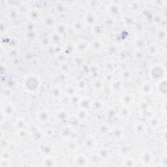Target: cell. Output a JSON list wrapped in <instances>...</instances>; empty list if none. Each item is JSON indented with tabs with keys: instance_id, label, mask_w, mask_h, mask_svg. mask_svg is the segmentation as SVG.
Returning a JSON list of instances; mask_svg holds the SVG:
<instances>
[{
	"instance_id": "6da1fadb",
	"label": "cell",
	"mask_w": 167,
	"mask_h": 167,
	"mask_svg": "<svg viewBox=\"0 0 167 167\" xmlns=\"http://www.w3.org/2000/svg\"><path fill=\"white\" fill-rule=\"evenodd\" d=\"M165 74V69L161 65H155L151 71V76L153 80H160L163 79V74Z\"/></svg>"
},
{
	"instance_id": "7a4b0ae2",
	"label": "cell",
	"mask_w": 167,
	"mask_h": 167,
	"mask_svg": "<svg viewBox=\"0 0 167 167\" xmlns=\"http://www.w3.org/2000/svg\"><path fill=\"white\" fill-rule=\"evenodd\" d=\"M108 12H109V15L111 16H115L117 15L120 14L122 12V6L120 4L116 2H112L108 6Z\"/></svg>"
},
{
	"instance_id": "3957f363",
	"label": "cell",
	"mask_w": 167,
	"mask_h": 167,
	"mask_svg": "<svg viewBox=\"0 0 167 167\" xmlns=\"http://www.w3.org/2000/svg\"><path fill=\"white\" fill-rule=\"evenodd\" d=\"M140 93L144 96H149L153 93V86L152 83L149 81H145L140 86Z\"/></svg>"
},
{
	"instance_id": "277c9868",
	"label": "cell",
	"mask_w": 167,
	"mask_h": 167,
	"mask_svg": "<svg viewBox=\"0 0 167 167\" xmlns=\"http://www.w3.org/2000/svg\"><path fill=\"white\" fill-rule=\"evenodd\" d=\"M84 24L90 27H95L97 22V16L93 12H88L84 20Z\"/></svg>"
},
{
	"instance_id": "5b68a950",
	"label": "cell",
	"mask_w": 167,
	"mask_h": 167,
	"mask_svg": "<svg viewBox=\"0 0 167 167\" xmlns=\"http://www.w3.org/2000/svg\"><path fill=\"white\" fill-rule=\"evenodd\" d=\"M134 131L139 135H143L147 131L146 124L142 121H137L134 125Z\"/></svg>"
},
{
	"instance_id": "8992f818",
	"label": "cell",
	"mask_w": 167,
	"mask_h": 167,
	"mask_svg": "<svg viewBox=\"0 0 167 167\" xmlns=\"http://www.w3.org/2000/svg\"><path fill=\"white\" fill-rule=\"evenodd\" d=\"M121 103L124 106H130L135 102V96L131 93H125L121 97Z\"/></svg>"
},
{
	"instance_id": "52a82bcc",
	"label": "cell",
	"mask_w": 167,
	"mask_h": 167,
	"mask_svg": "<svg viewBox=\"0 0 167 167\" xmlns=\"http://www.w3.org/2000/svg\"><path fill=\"white\" fill-rule=\"evenodd\" d=\"M89 48L90 43L86 40H81L78 41L76 46H75L76 50L78 52H79L80 54H84L85 52H86Z\"/></svg>"
},
{
	"instance_id": "ba28073f",
	"label": "cell",
	"mask_w": 167,
	"mask_h": 167,
	"mask_svg": "<svg viewBox=\"0 0 167 167\" xmlns=\"http://www.w3.org/2000/svg\"><path fill=\"white\" fill-rule=\"evenodd\" d=\"M89 162V158L84 154H78L74 158V163L76 166H86L88 163Z\"/></svg>"
},
{
	"instance_id": "9c48e42d",
	"label": "cell",
	"mask_w": 167,
	"mask_h": 167,
	"mask_svg": "<svg viewBox=\"0 0 167 167\" xmlns=\"http://www.w3.org/2000/svg\"><path fill=\"white\" fill-rule=\"evenodd\" d=\"M156 90L158 91L159 95L161 96H166V78H164L163 79L159 80L158 82V86L156 87Z\"/></svg>"
},
{
	"instance_id": "30bf717a",
	"label": "cell",
	"mask_w": 167,
	"mask_h": 167,
	"mask_svg": "<svg viewBox=\"0 0 167 167\" xmlns=\"http://www.w3.org/2000/svg\"><path fill=\"white\" fill-rule=\"evenodd\" d=\"M153 159H154V158H153L152 153L149 151L144 152L140 157V160H142V163L146 165L152 163Z\"/></svg>"
},
{
	"instance_id": "8fae6325",
	"label": "cell",
	"mask_w": 167,
	"mask_h": 167,
	"mask_svg": "<svg viewBox=\"0 0 167 167\" xmlns=\"http://www.w3.org/2000/svg\"><path fill=\"white\" fill-rule=\"evenodd\" d=\"M50 115L48 112V111L45 110H41L37 114V118L38 122L42 123H45L48 122Z\"/></svg>"
},
{
	"instance_id": "7c38bea8",
	"label": "cell",
	"mask_w": 167,
	"mask_h": 167,
	"mask_svg": "<svg viewBox=\"0 0 167 167\" xmlns=\"http://www.w3.org/2000/svg\"><path fill=\"white\" fill-rule=\"evenodd\" d=\"M84 22L80 20H76L73 22V29L75 32H82L84 28Z\"/></svg>"
},
{
	"instance_id": "4fadbf2b",
	"label": "cell",
	"mask_w": 167,
	"mask_h": 167,
	"mask_svg": "<svg viewBox=\"0 0 167 167\" xmlns=\"http://www.w3.org/2000/svg\"><path fill=\"white\" fill-rule=\"evenodd\" d=\"M44 23L47 27L52 28L55 24V18L53 15H47L44 17Z\"/></svg>"
},
{
	"instance_id": "5bb4252c",
	"label": "cell",
	"mask_w": 167,
	"mask_h": 167,
	"mask_svg": "<svg viewBox=\"0 0 167 167\" xmlns=\"http://www.w3.org/2000/svg\"><path fill=\"white\" fill-rule=\"evenodd\" d=\"M148 48H147V50H148V53L151 55H156L159 54V46L156 43H152L151 44H149L148 46Z\"/></svg>"
},
{
	"instance_id": "9a60e30c",
	"label": "cell",
	"mask_w": 167,
	"mask_h": 167,
	"mask_svg": "<svg viewBox=\"0 0 167 167\" xmlns=\"http://www.w3.org/2000/svg\"><path fill=\"white\" fill-rule=\"evenodd\" d=\"M76 117L78 121H84L86 120L88 117V110L80 109L78 110L77 114H76Z\"/></svg>"
},
{
	"instance_id": "2e32d148",
	"label": "cell",
	"mask_w": 167,
	"mask_h": 167,
	"mask_svg": "<svg viewBox=\"0 0 167 167\" xmlns=\"http://www.w3.org/2000/svg\"><path fill=\"white\" fill-rule=\"evenodd\" d=\"M15 106L12 104H7L3 108L2 111L5 116H11L15 112Z\"/></svg>"
},
{
	"instance_id": "e0dca14e",
	"label": "cell",
	"mask_w": 167,
	"mask_h": 167,
	"mask_svg": "<svg viewBox=\"0 0 167 167\" xmlns=\"http://www.w3.org/2000/svg\"><path fill=\"white\" fill-rule=\"evenodd\" d=\"M134 45H135V47L137 49H139L140 50L141 48L146 47V42L143 38L136 37L135 39V41H134Z\"/></svg>"
},
{
	"instance_id": "ac0fdd59",
	"label": "cell",
	"mask_w": 167,
	"mask_h": 167,
	"mask_svg": "<svg viewBox=\"0 0 167 167\" xmlns=\"http://www.w3.org/2000/svg\"><path fill=\"white\" fill-rule=\"evenodd\" d=\"M91 47L96 52H100L103 50L104 44L103 41L100 40V39H96V40L93 41L92 44H91Z\"/></svg>"
},
{
	"instance_id": "d6986e66",
	"label": "cell",
	"mask_w": 167,
	"mask_h": 167,
	"mask_svg": "<svg viewBox=\"0 0 167 167\" xmlns=\"http://www.w3.org/2000/svg\"><path fill=\"white\" fill-rule=\"evenodd\" d=\"M84 146L87 149H93L96 146V141L93 138L91 137H88L84 140Z\"/></svg>"
},
{
	"instance_id": "ffe728a7",
	"label": "cell",
	"mask_w": 167,
	"mask_h": 167,
	"mask_svg": "<svg viewBox=\"0 0 167 167\" xmlns=\"http://www.w3.org/2000/svg\"><path fill=\"white\" fill-rule=\"evenodd\" d=\"M69 113L65 110H60L57 113V119L60 122L69 120Z\"/></svg>"
},
{
	"instance_id": "44dd1931",
	"label": "cell",
	"mask_w": 167,
	"mask_h": 167,
	"mask_svg": "<svg viewBox=\"0 0 167 167\" xmlns=\"http://www.w3.org/2000/svg\"><path fill=\"white\" fill-rule=\"evenodd\" d=\"M116 18L114 16L109 15L104 20V24L107 27H114V26L116 25Z\"/></svg>"
},
{
	"instance_id": "7402d4cb",
	"label": "cell",
	"mask_w": 167,
	"mask_h": 167,
	"mask_svg": "<svg viewBox=\"0 0 167 167\" xmlns=\"http://www.w3.org/2000/svg\"><path fill=\"white\" fill-rule=\"evenodd\" d=\"M104 103L102 100L101 99H97L94 101L91 104V106L93 107V109L96 111H99L104 108Z\"/></svg>"
},
{
	"instance_id": "603a6c76",
	"label": "cell",
	"mask_w": 167,
	"mask_h": 167,
	"mask_svg": "<svg viewBox=\"0 0 167 167\" xmlns=\"http://www.w3.org/2000/svg\"><path fill=\"white\" fill-rule=\"evenodd\" d=\"M124 22L127 26H133L136 23V19L133 15H128L124 17Z\"/></svg>"
},
{
	"instance_id": "cb8c5ba5",
	"label": "cell",
	"mask_w": 167,
	"mask_h": 167,
	"mask_svg": "<svg viewBox=\"0 0 167 167\" xmlns=\"http://www.w3.org/2000/svg\"><path fill=\"white\" fill-rule=\"evenodd\" d=\"M111 84V89L114 90L118 91L120 90L121 88L123 86V83L122 80H115L114 79L112 82H110Z\"/></svg>"
},
{
	"instance_id": "d4e9b609",
	"label": "cell",
	"mask_w": 167,
	"mask_h": 167,
	"mask_svg": "<svg viewBox=\"0 0 167 167\" xmlns=\"http://www.w3.org/2000/svg\"><path fill=\"white\" fill-rule=\"evenodd\" d=\"M156 38L160 41H164L166 38V32L165 29H159L156 32Z\"/></svg>"
},
{
	"instance_id": "484cf974",
	"label": "cell",
	"mask_w": 167,
	"mask_h": 167,
	"mask_svg": "<svg viewBox=\"0 0 167 167\" xmlns=\"http://www.w3.org/2000/svg\"><path fill=\"white\" fill-rule=\"evenodd\" d=\"M124 134V130L122 127H117L112 131V136L116 139L122 138Z\"/></svg>"
},
{
	"instance_id": "4316f807",
	"label": "cell",
	"mask_w": 167,
	"mask_h": 167,
	"mask_svg": "<svg viewBox=\"0 0 167 167\" xmlns=\"http://www.w3.org/2000/svg\"><path fill=\"white\" fill-rule=\"evenodd\" d=\"M15 126L16 127V128L18 129H25L27 127V123L26 122V121L20 118L18 119L15 123Z\"/></svg>"
},
{
	"instance_id": "83f0119b",
	"label": "cell",
	"mask_w": 167,
	"mask_h": 167,
	"mask_svg": "<svg viewBox=\"0 0 167 167\" xmlns=\"http://www.w3.org/2000/svg\"><path fill=\"white\" fill-rule=\"evenodd\" d=\"M97 153H98V155H99V156L100 157L101 159H106L109 158V155H110V150H109L107 148H101Z\"/></svg>"
},
{
	"instance_id": "f1b7e54d",
	"label": "cell",
	"mask_w": 167,
	"mask_h": 167,
	"mask_svg": "<svg viewBox=\"0 0 167 167\" xmlns=\"http://www.w3.org/2000/svg\"><path fill=\"white\" fill-rule=\"evenodd\" d=\"M91 104L92 103L91 102L90 99H81L79 106L81 107V109L88 110V108L91 106Z\"/></svg>"
},
{
	"instance_id": "f546056e",
	"label": "cell",
	"mask_w": 167,
	"mask_h": 167,
	"mask_svg": "<svg viewBox=\"0 0 167 167\" xmlns=\"http://www.w3.org/2000/svg\"><path fill=\"white\" fill-rule=\"evenodd\" d=\"M80 101L81 98L77 94H75L74 96L70 97V104L72 106L79 105Z\"/></svg>"
},
{
	"instance_id": "4dcf8cb0",
	"label": "cell",
	"mask_w": 167,
	"mask_h": 167,
	"mask_svg": "<svg viewBox=\"0 0 167 167\" xmlns=\"http://www.w3.org/2000/svg\"><path fill=\"white\" fill-rule=\"evenodd\" d=\"M106 69L108 73H112L116 69V63L112 60H109L106 62Z\"/></svg>"
},
{
	"instance_id": "1f68e13d",
	"label": "cell",
	"mask_w": 167,
	"mask_h": 167,
	"mask_svg": "<svg viewBox=\"0 0 167 167\" xmlns=\"http://www.w3.org/2000/svg\"><path fill=\"white\" fill-rule=\"evenodd\" d=\"M32 137L35 140H39L42 139V134L40 130L37 128H35L32 130Z\"/></svg>"
},
{
	"instance_id": "d6a6232c",
	"label": "cell",
	"mask_w": 167,
	"mask_h": 167,
	"mask_svg": "<svg viewBox=\"0 0 167 167\" xmlns=\"http://www.w3.org/2000/svg\"><path fill=\"white\" fill-rule=\"evenodd\" d=\"M110 132V127L106 124H103L99 127V133L102 135H105Z\"/></svg>"
},
{
	"instance_id": "836d02e7",
	"label": "cell",
	"mask_w": 167,
	"mask_h": 167,
	"mask_svg": "<svg viewBox=\"0 0 167 167\" xmlns=\"http://www.w3.org/2000/svg\"><path fill=\"white\" fill-rule=\"evenodd\" d=\"M61 37L62 35H61L60 34H59L58 33H54V34H52L51 37H50V40L51 41L53 42V43L58 44L59 42H60L61 40Z\"/></svg>"
},
{
	"instance_id": "e575fe53",
	"label": "cell",
	"mask_w": 167,
	"mask_h": 167,
	"mask_svg": "<svg viewBox=\"0 0 167 167\" xmlns=\"http://www.w3.org/2000/svg\"><path fill=\"white\" fill-rule=\"evenodd\" d=\"M78 148H79V147H78V144L74 140H72L68 145V149L70 150L71 152H77Z\"/></svg>"
},
{
	"instance_id": "d590c367",
	"label": "cell",
	"mask_w": 167,
	"mask_h": 167,
	"mask_svg": "<svg viewBox=\"0 0 167 167\" xmlns=\"http://www.w3.org/2000/svg\"><path fill=\"white\" fill-rule=\"evenodd\" d=\"M123 166H136V161L133 158H127L125 159V161L123 162Z\"/></svg>"
},
{
	"instance_id": "8d00e7d4",
	"label": "cell",
	"mask_w": 167,
	"mask_h": 167,
	"mask_svg": "<svg viewBox=\"0 0 167 167\" xmlns=\"http://www.w3.org/2000/svg\"><path fill=\"white\" fill-rule=\"evenodd\" d=\"M130 9L132 10L131 11L133 12H139V10L141 9V5L140 4L139 2H136L134 1L131 3V5H129Z\"/></svg>"
},
{
	"instance_id": "74e56055",
	"label": "cell",
	"mask_w": 167,
	"mask_h": 167,
	"mask_svg": "<svg viewBox=\"0 0 167 167\" xmlns=\"http://www.w3.org/2000/svg\"><path fill=\"white\" fill-rule=\"evenodd\" d=\"M149 121L150 127H152V128H153V129L157 128V127H158L160 123L159 120L158 118V117H156L155 116L152 117V119H150Z\"/></svg>"
},
{
	"instance_id": "f35d334b",
	"label": "cell",
	"mask_w": 167,
	"mask_h": 167,
	"mask_svg": "<svg viewBox=\"0 0 167 167\" xmlns=\"http://www.w3.org/2000/svg\"><path fill=\"white\" fill-rule=\"evenodd\" d=\"M93 88L95 90L101 91H103L104 89V83L101 81H97L93 84Z\"/></svg>"
},
{
	"instance_id": "ab89813d",
	"label": "cell",
	"mask_w": 167,
	"mask_h": 167,
	"mask_svg": "<svg viewBox=\"0 0 167 167\" xmlns=\"http://www.w3.org/2000/svg\"><path fill=\"white\" fill-rule=\"evenodd\" d=\"M87 88V82L84 79H81L78 82V88L80 90H85Z\"/></svg>"
},
{
	"instance_id": "60d3db41",
	"label": "cell",
	"mask_w": 167,
	"mask_h": 167,
	"mask_svg": "<svg viewBox=\"0 0 167 167\" xmlns=\"http://www.w3.org/2000/svg\"><path fill=\"white\" fill-rule=\"evenodd\" d=\"M122 73V79L129 80L131 77V73H130L129 71H127V70H124Z\"/></svg>"
},
{
	"instance_id": "b9f144b4",
	"label": "cell",
	"mask_w": 167,
	"mask_h": 167,
	"mask_svg": "<svg viewBox=\"0 0 167 167\" xmlns=\"http://www.w3.org/2000/svg\"><path fill=\"white\" fill-rule=\"evenodd\" d=\"M18 135L19 137H20L21 139L25 138L27 136V130L25 129H18Z\"/></svg>"
},
{
	"instance_id": "7bdbcfd3",
	"label": "cell",
	"mask_w": 167,
	"mask_h": 167,
	"mask_svg": "<svg viewBox=\"0 0 167 167\" xmlns=\"http://www.w3.org/2000/svg\"><path fill=\"white\" fill-rule=\"evenodd\" d=\"M60 69L62 72H63V73H67V72H69V71L70 70V67L69 66V65H67V63H62L60 67Z\"/></svg>"
},
{
	"instance_id": "ee69618b",
	"label": "cell",
	"mask_w": 167,
	"mask_h": 167,
	"mask_svg": "<svg viewBox=\"0 0 167 167\" xmlns=\"http://www.w3.org/2000/svg\"><path fill=\"white\" fill-rule=\"evenodd\" d=\"M29 16H30L31 18L33 20L37 19L39 16V13L37 11V10H32V11L30 12V15H29Z\"/></svg>"
},
{
	"instance_id": "f6af8a7d",
	"label": "cell",
	"mask_w": 167,
	"mask_h": 167,
	"mask_svg": "<svg viewBox=\"0 0 167 167\" xmlns=\"http://www.w3.org/2000/svg\"><path fill=\"white\" fill-rule=\"evenodd\" d=\"M10 157H11V155L9 152L7 151H5L1 152V159L3 160H8L10 159Z\"/></svg>"
}]
</instances>
